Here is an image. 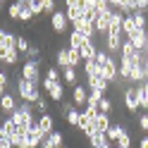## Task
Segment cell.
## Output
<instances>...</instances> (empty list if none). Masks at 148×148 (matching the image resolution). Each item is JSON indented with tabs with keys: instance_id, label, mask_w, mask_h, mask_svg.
<instances>
[{
	"instance_id": "cell-27",
	"label": "cell",
	"mask_w": 148,
	"mask_h": 148,
	"mask_svg": "<svg viewBox=\"0 0 148 148\" xmlns=\"http://www.w3.org/2000/svg\"><path fill=\"white\" fill-rule=\"evenodd\" d=\"M67 50H69V67H74V69H77L79 64L84 67V60H81V53H79V50H74V48H67Z\"/></svg>"
},
{
	"instance_id": "cell-42",
	"label": "cell",
	"mask_w": 148,
	"mask_h": 148,
	"mask_svg": "<svg viewBox=\"0 0 148 148\" xmlns=\"http://www.w3.org/2000/svg\"><path fill=\"white\" fill-rule=\"evenodd\" d=\"M0 148H12V141H0Z\"/></svg>"
},
{
	"instance_id": "cell-45",
	"label": "cell",
	"mask_w": 148,
	"mask_h": 148,
	"mask_svg": "<svg viewBox=\"0 0 148 148\" xmlns=\"http://www.w3.org/2000/svg\"><path fill=\"white\" fill-rule=\"evenodd\" d=\"M98 148H112V143H103V146H98Z\"/></svg>"
},
{
	"instance_id": "cell-19",
	"label": "cell",
	"mask_w": 148,
	"mask_h": 148,
	"mask_svg": "<svg viewBox=\"0 0 148 148\" xmlns=\"http://www.w3.org/2000/svg\"><path fill=\"white\" fill-rule=\"evenodd\" d=\"M122 124H119V122H112V124H110V129H108V132H105V138H108V143H112V141H117V138H119V134H122Z\"/></svg>"
},
{
	"instance_id": "cell-23",
	"label": "cell",
	"mask_w": 148,
	"mask_h": 148,
	"mask_svg": "<svg viewBox=\"0 0 148 148\" xmlns=\"http://www.w3.org/2000/svg\"><path fill=\"white\" fill-rule=\"evenodd\" d=\"M60 79H62V74H60L58 67H48V69H45V74H43V81H50V84H58Z\"/></svg>"
},
{
	"instance_id": "cell-34",
	"label": "cell",
	"mask_w": 148,
	"mask_h": 148,
	"mask_svg": "<svg viewBox=\"0 0 148 148\" xmlns=\"http://www.w3.org/2000/svg\"><path fill=\"white\" fill-rule=\"evenodd\" d=\"M34 110H38L41 115H48V98H45V96H41V98L34 103Z\"/></svg>"
},
{
	"instance_id": "cell-15",
	"label": "cell",
	"mask_w": 148,
	"mask_h": 148,
	"mask_svg": "<svg viewBox=\"0 0 148 148\" xmlns=\"http://www.w3.org/2000/svg\"><path fill=\"white\" fill-rule=\"evenodd\" d=\"M110 124H112L110 115H103V112H98V117L93 119V129H96V132H100V134H105L108 129H110Z\"/></svg>"
},
{
	"instance_id": "cell-31",
	"label": "cell",
	"mask_w": 148,
	"mask_h": 148,
	"mask_svg": "<svg viewBox=\"0 0 148 148\" xmlns=\"http://www.w3.org/2000/svg\"><path fill=\"white\" fill-rule=\"evenodd\" d=\"M136 53V48L132 43H129L127 38H124V43H122V48H119V58H132V55Z\"/></svg>"
},
{
	"instance_id": "cell-1",
	"label": "cell",
	"mask_w": 148,
	"mask_h": 148,
	"mask_svg": "<svg viewBox=\"0 0 148 148\" xmlns=\"http://www.w3.org/2000/svg\"><path fill=\"white\" fill-rule=\"evenodd\" d=\"M17 98L22 100V103H36V100L41 98V84H31V81L22 79L19 74H17Z\"/></svg>"
},
{
	"instance_id": "cell-32",
	"label": "cell",
	"mask_w": 148,
	"mask_h": 148,
	"mask_svg": "<svg viewBox=\"0 0 148 148\" xmlns=\"http://www.w3.org/2000/svg\"><path fill=\"white\" fill-rule=\"evenodd\" d=\"M55 12H58V3H55V0H43V14L53 17Z\"/></svg>"
},
{
	"instance_id": "cell-22",
	"label": "cell",
	"mask_w": 148,
	"mask_h": 148,
	"mask_svg": "<svg viewBox=\"0 0 148 148\" xmlns=\"http://www.w3.org/2000/svg\"><path fill=\"white\" fill-rule=\"evenodd\" d=\"M62 79L67 81L72 88L79 84V74H77V69H74V67H67V69H64V72H62Z\"/></svg>"
},
{
	"instance_id": "cell-33",
	"label": "cell",
	"mask_w": 148,
	"mask_h": 148,
	"mask_svg": "<svg viewBox=\"0 0 148 148\" xmlns=\"http://www.w3.org/2000/svg\"><path fill=\"white\" fill-rule=\"evenodd\" d=\"M29 48H31V43L24 38V36H17V50H19V55H26L29 53Z\"/></svg>"
},
{
	"instance_id": "cell-18",
	"label": "cell",
	"mask_w": 148,
	"mask_h": 148,
	"mask_svg": "<svg viewBox=\"0 0 148 148\" xmlns=\"http://www.w3.org/2000/svg\"><path fill=\"white\" fill-rule=\"evenodd\" d=\"M43 134H41V129H38V124H34L31 129H29V143H31V148H41V143H43Z\"/></svg>"
},
{
	"instance_id": "cell-46",
	"label": "cell",
	"mask_w": 148,
	"mask_h": 148,
	"mask_svg": "<svg viewBox=\"0 0 148 148\" xmlns=\"http://www.w3.org/2000/svg\"><path fill=\"white\" fill-rule=\"evenodd\" d=\"M62 148H67V146H62Z\"/></svg>"
},
{
	"instance_id": "cell-35",
	"label": "cell",
	"mask_w": 148,
	"mask_h": 148,
	"mask_svg": "<svg viewBox=\"0 0 148 148\" xmlns=\"http://www.w3.org/2000/svg\"><path fill=\"white\" fill-rule=\"evenodd\" d=\"M29 3V7H31V12H34V17H38V14H43V0H26Z\"/></svg>"
},
{
	"instance_id": "cell-44",
	"label": "cell",
	"mask_w": 148,
	"mask_h": 148,
	"mask_svg": "<svg viewBox=\"0 0 148 148\" xmlns=\"http://www.w3.org/2000/svg\"><path fill=\"white\" fill-rule=\"evenodd\" d=\"M5 93H7V88H3V86H0V98H3Z\"/></svg>"
},
{
	"instance_id": "cell-39",
	"label": "cell",
	"mask_w": 148,
	"mask_h": 148,
	"mask_svg": "<svg viewBox=\"0 0 148 148\" xmlns=\"http://www.w3.org/2000/svg\"><path fill=\"white\" fill-rule=\"evenodd\" d=\"M7 84H10V74H7L5 69H0V86L7 88Z\"/></svg>"
},
{
	"instance_id": "cell-5",
	"label": "cell",
	"mask_w": 148,
	"mask_h": 148,
	"mask_svg": "<svg viewBox=\"0 0 148 148\" xmlns=\"http://www.w3.org/2000/svg\"><path fill=\"white\" fill-rule=\"evenodd\" d=\"M100 77H103L108 84H117V79H119V62L110 55V60L100 67Z\"/></svg>"
},
{
	"instance_id": "cell-9",
	"label": "cell",
	"mask_w": 148,
	"mask_h": 148,
	"mask_svg": "<svg viewBox=\"0 0 148 148\" xmlns=\"http://www.w3.org/2000/svg\"><path fill=\"white\" fill-rule=\"evenodd\" d=\"M50 26H53L55 34H64V31H67L69 19H67V14H64V10H58V12L50 17Z\"/></svg>"
},
{
	"instance_id": "cell-20",
	"label": "cell",
	"mask_w": 148,
	"mask_h": 148,
	"mask_svg": "<svg viewBox=\"0 0 148 148\" xmlns=\"http://www.w3.org/2000/svg\"><path fill=\"white\" fill-rule=\"evenodd\" d=\"M77 129H79V132H84V136H88L91 132H96V129H93V119H88L84 112H81V119H79Z\"/></svg>"
},
{
	"instance_id": "cell-28",
	"label": "cell",
	"mask_w": 148,
	"mask_h": 148,
	"mask_svg": "<svg viewBox=\"0 0 148 148\" xmlns=\"http://www.w3.org/2000/svg\"><path fill=\"white\" fill-rule=\"evenodd\" d=\"M79 119H81V110L72 108L69 112H67V117H64V122H67V124H72V127H77V124H79Z\"/></svg>"
},
{
	"instance_id": "cell-30",
	"label": "cell",
	"mask_w": 148,
	"mask_h": 148,
	"mask_svg": "<svg viewBox=\"0 0 148 148\" xmlns=\"http://www.w3.org/2000/svg\"><path fill=\"white\" fill-rule=\"evenodd\" d=\"M112 108H115V105H112V98H108V96L98 103V110H100L103 115H110V112H112Z\"/></svg>"
},
{
	"instance_id": "cell-2",
	"label": "cell",
	"mask_w": 148,
	"mask_h": 148,
	"mask_svg": "<svg viewBox=\"0 0 148 148\" xmlns=\"http://www.w3.org/2000/svg\"><path fill=\"white\" fill-rule=\"evenodd\" d=\"M10 119L17 127H22V129H31L36 122H38V119L34 117V105L31 103H19V108L10 115Z\"/></svg>"
},
{
	"instance_id": "cell-12",
	"label": "cell",
	"mask_w": 148,
	"mask_h": 148,
	"mask_svg": "<svg viewBox=\"0 0 148 148\" xmlns=\"http://www.w3.org/2000/svg\"><path fill=\"white\" fill-rule=\"evenodd\" d=\"M36 124H38V129H41V134H43V136H48V134L55 132V117H53L50 112H48V115H41Z\"/></svg>"
},
{
	"instance_id": "cell-6",
	"label": "cell",
	"mask_w": 148,
	"mask_h": 148,
	"mask_svg": "<svg viewBox=\"0 0 148 148\" xmlns=\"http://www.w3.org/2000/svg\"><path fill=\"white\" fill-rule=\"evenodd\" d=\"M64 14H67L69 24L79 22L81 17H84V0H67V3H64Z\"/></svg>"
},
{
	"instance_id": "cell-14",
	"label": "cell",
	"mask_w": 148,
	"mask_h": 148,
	"mask_svg": "<svg viewBox=\"0 0 148 148\" xmlns=\"http://www.w3.org/2000/svg\"><path fill=\"white\" fill-rule=\"evenodd\" d=\"M88 43V38L84 34H79V31H72L69 34V43H67V48H74V50H81L84 45Z\"/></svg>"
},
{
	"instance_id": "cell-10",
	"label": "cell",
	"mask_w": 148,
	"mask_h": 148,
	"mask_svg": "<svg viewBox=\"0 0 148 148\" xmlns=\"http://www.w3.org/2000/svg\"><path fill=\"white\" fill-rule=\"evenodd\" d=\"M17 108H19V103H17V96L7 91V93H5L3 98H0V112L10 117V115L14 112V110H17Z\"/></svg>"
},
{
	"instance_id": "cell-37",
	"label": "cell",
	"mask_w": 148,
	"mask_h": 148,
	"mask_svg": "<svg viewBox=\"0 0 148 148\" xmlns=\"http://www.w3.org/2000/svg\"><path fill=\"white\" fill-rule=\"evenodd\" d=\"M26 60L41 62V48H38V45H31V48H29V53H26Z\"/></svg>"
},
{
	"instance_id": "cell-11",
	"label": "cell",
	"mask_w": 148,
	"mask_h": 148,
	"mask_svg": "<svg viewBox=\"0 0 148 148\" xmlns=\"http://www.w3.org/2000/svg\"><path fill=\"white\" fill-rule=\"evenodd\" d=\"M64 146V136H62V132H58L55 129L53 134H48L43 138V143H41V148H62Z\"/></svg>"
},
{
	"instance_id": "cell-40",
	"label": "cell",
	"mask_w": 148,
	"mask_h": 148,
	"mask_svg": "<svg viewBox=\"0 0 148 148\" xmlns=\"http://www.w3.org/2000/svg\"><path fill=\"white\" fill-rule=\"evenodd\" d=\"M138 148H148V134H143L138 138Z\"/></svg>"
},
{
	"instance_id": "cell-16",
	"label": "cell",
	"mask_w": 148,
	"mask_h": 148,
	"mask_svg": "<svg viewBox=\"0 0 148 148\" xmlns=\"http://www.w3.org/2000/svg\"><path fill=\"white\" fill-rule=\"evenodd\" d=\"M55 62H58V69H62V72L69 67V50H67V45L55 53Z\"/></svg>"
},
{
	"instance_id": "cell-24",
	"label": "cell",
	"mask_w": 148,
	"mask_h": 148,
	"mask_svg": "<svg viewBox=\"0 0 148 148\" xmlns=\"http://www.w3.org/2000/svg\"><path fill=\"white\" fill-rule=\"evenodd\" d=\"M84 74H86V79H91V77H100V67L96 64V60L84 62Z\"/></svg>"
},
{
	"instance_id": "cell-38",
	"label": "cell",
	"mask_w": 148,
	"mask_h": 148,
	"mask_svg": "<svg viewBox=\"0 0 148 148\" xmlns=\"http://www.w3.org/2000/svg\"><path fill=\"white\" fill-rule=\"evenodd\" d=\"M141 12V14H148V0H134V14Z\"/></svg>"
},
{
	"instance_id": "cell-43",
	"label": "cell",
	"mask_w": 148,
	"mask_h": 148,
	"mask_svg": "<svg viewBox=\"0 0 148 148\" xmlns=\"http://www.w3.org/2000/svg\"><path fill=\"white\" fill-rule=\"evenodd\" d=\"M10 3H5V0H0V12H3V7H7Z\"/></svg>"
},
{
	"instance_id": "cell-13",
	"label": "cell",
	"mask_w": 148,
	"mask_h": 148,
	"mask_svg": "<svg viewBox=\"0 0 148 148\" xmlns=\"http://www.w3.org/2000/svg\"><path fill=\"white\" fill-rule=\"evenodd\" d=\"M0 62L14 67V64L19 62V50H17V48H3V50H0Z\"/></svg>"
},
{
	"instance_id": "cell-17",
	"label": "cell",
	"mask_w": 148,
	"mask_h": 148,
	"mask_svg": "<svg viewBox=\"0 0 148 148\" xmlns=\"http://www.w3.org/2000/svg\"><path fill=\"white\" fill-rule=\"evenodd\" d=\"M79 53H81V60H84V62H91V60H96L98 48H96V43H93V41H88V43H86Z\"/></svg>"
},
{
	"instance_id": "cell-25",
	"label": "cell",
	"mask_w": 148,
	"mask_h": 148,
	"mask_svg": "<svg viewBox=\"0 0 148 148\" xmlns=\"http://www.w3.org/2000/svg\"><path fill=\"white\" fill-rule=\"evenodd\" d=\"M22 3H24V0H17V3H10V5H7V17H10V19H19Z\"/></svg>"
},
{
	"instance_id": "cell-41",
	"label": "cell",
	"mask_w": 148,
	"mask_h": 148,
	"mask_svg": "<svg viewBox=\"0 0 148 148\" xmlns=\"http://www.w3.org/2000/svg\"><path fill=\"white\" fill-rule=\"evenodd\" d=\"M0 141H10V136H7V132H5L3 127H0Z\"/></svg>"
},
{
	"instance_id": "cell-7",
	"label": "cell",
	"mask_w": 148,
	"mask_h": 148,
	"mask_svg": "<svg viewBox=\"0 0 148 148\" xmlns=\"http://www.w3.org/2000/svg\"><path fill=\"white\" fill-rule=\"evenodd\" d=\"M72 103H74V108H86L88 105V91H86V86L84 84H77L72 88Z\"/></svg>"
},
{
	"instance_id": "cell-4",
	"label": "cell",
	"mask_w": 148,
	"mask_h": 148,
	"mask_svg": "<svg viewBox=\"0 0 148 148\" xmlns=\"http://www.w3.org/2000/svg\"><path fill=\"white\" fill-rule=\"evenodd\" d=\"M122 105L127 112H132L136 115L138 110H141V105H138V98H136V86H127L122 88Z\"/></svg>"
},
{
	"instance_id": "cell-29",
	"label": "cell",
	"mask_w": 148,
	"mask_h": 148,
	"mask_svg": "<svg viewBox=\"0 0 148 148\" xmlns=\"http://www.w3.org/2000/svg\"><path fill=\"white\" fill-rule=\"evenodd\" d=\"M19 19H22L24 24H29V22L34 19V12H31V7H29V3H26V0L22 3V14H19Z\"/></svg>"
},
{
	"instance_id": "cell-3",
	"label": "cell",
	"mask_w": 148,
	"mask_h": 148,
	"mask_svg": "<svg viewBox=\"0 0 148 148\" xmlns=\"http://www.w3.org/2000/svg\"><path fill=\"white\" fill-rule=\"evenodd\" d=\"M19 77L31 81V84H43V74H41V62H34V60H26L19 69Z\"/></svg>"
},
{
	"instance_id": "cell-21",
	"label": "cell",
	"mask_w": 148,
	"mask_h": 148,
	"mask_svg": "<svg viewBox=\"0 0 148 148\" xmlns=\"http://www.w3.org/2000/svg\"><path fill=\"white\" fill-rule=\"evenodd\" d=\"M88 146L91 148H98V146H103V143H108V138H105V134H100V132H91L88 136Z\"/></svg>"
},
{
	"instance_id": "cell-36",
	"label": "cell",
	"mask_w": 148,
	"mask_h": 148,
	"mask_svg": "<svg viewBox=\"0 0 148 148\" xmlns=\"http://www.w3.org/2000/svg\"><path fill=\"white\" fill-rule=\"evenodd\" d=\"M136 124H138V129H141L143 134H148V112H141L136 117Z\"/></svg>"
},
{
	"instance_id": "cell-26",
	"label": "cell",
	"mask_w": 148,
	"mask_h": 148,
	"mask_svg": "<svg viewBox=\"0 0 148 148\" xmlns=\"http://www.w3.org/2000/svg\"><path fill=\"white\" fill-rule=\"evenodd\" d=\"M117 148H132V132L129 129H122V134L117 138Z\"/></svg>"
},
{
	"instance_id": "cell-8",
	"label": "cell",
	"mask_w": 148,
	"mask_h": 148,
	"mask_svg": "<svg viewBox=\"0 0 148 148\" xmlns=\"http://www.w3.org/2000/svg\"><path fill=\"white\" fill-rule=\"evenodd\" d=\"M43 91H45V93H48L50 96V100H53V103H62V98H64V86L60 84V81H58V84H50V81H43Z\"/></svg>"
}]
</instances>
